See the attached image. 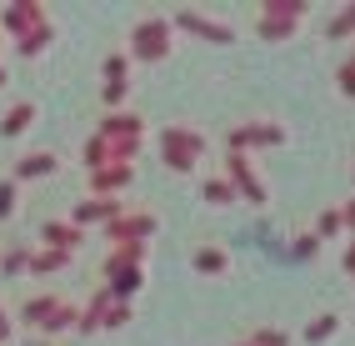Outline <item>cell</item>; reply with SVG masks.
<instances>
[{"mask_svg": "<svg viewBox=\"0 0 355 346\" xmlns=\"http://www.w3.org/2000/svg\"><path fill=\"white\" fill-rule=\"evenodd\" d=\"M325 40H355V6H340L325 20Z\"/></svg>", "mask_w": 355, "mask_h": 346, "instance_id": "cell-26", "label": "cell"}, {"mask_svg": "<svg viewBox=\"0 0 355 346\" xmlns=\"http://www.w3.org/2000/svg\"><path fill=\"white\" fill-rule=\"evenodd\" d=\"M26 346H55V341H45V336H31V341H26Z\"/></svg>", "mask_w": 355, "mask_h": 346, "instance_id": "cell-38", "label": "cell"}, {"mask_svg": "<svg viewBox=\"0 0 355 346\" xmlns=\"http://www.w3.org/2000/svg\"><path fill=\"white\" fill-rule=\"evenodd\" d=\"M96 135H101V141H130V135H146V115H135V110H105Z\"/></svg>", "mask_w": 355, "mask_h": 346, "instance_id": "cell-14", "label": "cell"}, {"mask_svg": "<svg viewBox=\"0 0 355 346\" xmlns=\"http://www.w3.org/2000/svg\"><path fill=\"white\" fill-rule=\"evenodd\" d=\"M350 191H355V166H350Z\"/></svg>", "mask_w": 355, "mask_h": 346, "instance_id": "cell-42", "label": "cell"}, {"mask_svg": "<svg viewBox=\"0 0 355 346\" xmlns=\"http://www.w3.org/2000/svg\"><path fill=\"white\" fill-rule=\"evenodd\" d=\"M311 231H315V241H320V246H325V241H340V236H345V231H340V211H336V206H325V211L315 216Z\"/></svg>", "mask_w": 355, "mask_h": 346, "instance_id": "cell-28", "label": "cell"}, {"mask_svg": "<svg viewBox=\"0 0 355 346\" xmlns=\"http://www.w3.org/2000/svg\"><path fill=\"white\" fill-rule=\"evenodd\" d=\"M220 176L235 186V196H241V201H250V206H266V201H270V186H266V176L255 171L250 156H225Z\"/></svg>", "mask_w": 355, "mask_h": 346, "instance_id": "cell-6", "label": "cell"}, {"mask_svg": "<svg viewBox=\"0 0 355 346\" xmlns=\"http://www.w3.org/2000/svg\"><path fill=\"white\" fill-rule=\"evenodd\" d=\"M336 90H340V96H345V101H355V71H350V65H345V60L336 65Z\"/></svg>", "mask_w": 355, "mask_h": 346, "instance_id": "cell-34", "label": "cell"}, {"mask_svg": "<svg viewBox=\"0 0 355 346\" xmlns=\"http://www.w3.org/2000/svg\"><path fill=\"white\" fill-rule=\"evenodd\" d=\"M191 266H196V276H230V251L225 246H196Z\"/></svg>", "mask_w": 355, "mask_h": 346, "instance_id": "cell-20", "label": "cell"}, {"mask_svg": "<svg viewBox=\"0 0 355 346\" xmlns=\"http://www.w3.org/2000/svg\"><path fill=\"white\" fill-rule=\"evenodd\" d=\"M105 276V291H110V302H121V306H130L135 302V296L140 291H146V271H140V266H115V271H101Z\"/></svg>", "mask_w": 355, "mask_h": 346, "instance_id": "cell-12", "label": "cell"}, {"mask_svg": "<svg viewBox=\"0 0 355 346\" xmlns=\"http://www.w3.org/2000/svg\"><path fill=\"white\" fill-rule=\"evenodd\" d=\"M340 321H345L340 311H320V316H311V321H305V331H300V336H305V346H320V341H330V336L340 331Z\"/></svg>", "mask_w": 355, "mask_h": 346, "instance_id": "cell-24", "label": "cell"}, {"mask_svg": "<svg viewBox=\"0 0 355 346\" xmlns=\"http://www.w3.org/2000/svg\"><path fill=\"white\" fill-rule=\"evenodd\" d=\"M101 236L110 241V246H125V241H155L160 236V216L155 211H135V206H125L115 221H105L101 226Z\"/></svg>", "mask_w": 355, "mask_h": 346, "instance_id": "cell-5", "label": "cell"}, {"mask_svg": "<svg viewBox=\"0 0 355 346\" xmlns=\"http://www.w3.org/2000/svg\"><path fill=\"white\" fill-rule=\"evenodd\" d=\"M101 90H130V56H125V45H121V51H105V60H101Z\"/></svg>", "mask_w": 355, "mask_h": 346, "instance_id": "cell-18", "label": "cell"}, {"mask_svg": "<svg viewBox=\"0 0 355 346\" xmlns=\"http://www.w3.org/2000/svg\"><path fill=\"white\" fill-rule=\"evenodd\" d=\"M135 186V166H101V171H85V196H115L121 201Z\"/></svg>", "mask_w": 355, "mask_h": 346, "instance_id": "cell-9", "label": "cell"}, {"mask_svg": "<svg viewBox=\"0 0 355 346\" xmlns=\"http://www.w3.org/2000/svg\"><path fill=\"white\" fill-rule=\"evenodd\" d=\"M125 211V201H115V196H80L76 206H70V226H80V231H90V226H105V221H115Z\"/></svg>", "mask_w": 355, "mask_h": 346, "instance_id": "cell-8", "label": "cell"}, {"mask_svg": "<svg viewBox=\"0 0 355 346\" xmlns=\"http://www.w3.org/2000/svg\"><path fill=\"white\" fill-rule=\"evenodd\" d=\"M80 327V302H65V296H60V306L51 311V321H45V327L35 331V336H45V341H60V336H70V331H76Z\"/></svg>", "mask_w": 355, "mask_h": 346, "instance_id": "cell-17", "label": "cell"}, {"mask_svg": "<svg viewBox=\"0 0 355 346\" xmlns=\"http://www.w3.org/2000/svg\"><path fill=\"white\" fill-rule=\"evenodd\" d=\"M340 271L355 281V236H345V246H340Z\"/></svg>", "mask_w": 355, "mask_h": 346, "instance_id": "cell-37", "label": "cell"}, {"mask_svg": "<svg viewBox=\"0 0 355 346\" xmlns=\"http://www.w3.org/2000/svg\"><path fill=\"white\" fill-rule=\"evenodd\" d=\"M255 10H260V15H280V20H300V26H305V15H311V0H260Z\"/></svg>", "mask_w": 355, "mask_h": 346, "instance_id": "cell-25", "label": "cell"}, {"mask_svg": "<svg viewBox=\"0 0 355 346\" xmlns=\"http://www.w3.org/2000/svg\"><path fill=\"white\" fill-rule=\"evenodd\" d=\"M35 121H40V106L35 101H15L6 115H0V135H6V141H20Z\"/></svg>", "mask_w": 355, "mask_h": 346, "instance_id": "cell-16", "label": "cell"}, {"mask_svg": "<svg viewBox=\"0 0 355 346\" xmlns=\"http://www.w3.org/2000/svg\"><path fill=\"white\" fill-rule=\"evenodd\" d=\"M155 146H160V166H165V171L191 176V171H200V160H205V151H210V135H205L200 126L171 121V126L155 131Z\"/></svg>", "mask_w": 355, "mask_h": 346, "instance_id": "cell-1", "label": "cell"}, {"mask_svg": "<svg viewBox=\"0 0 355 346\" xmlns=\"http://www.w3.org/2000/svg\"><path fill=\"white\" fill-rule=\"evenodd\" d=\"M345 65H350V71H355V45H350V56H345Z\"/></svg>", "mask_w": 355, "mask_h": 346, "instance_id": "cell-40", "label": "cell"}, {"mask_svg": "<svg viewBox=\"0 0 355 346\" xmlns=\"http://www.w3.org/2000/svg\"><path fill=\"white\" fill-rule=\"evenodd\" d=\"M15 341V316H10V306L0 302V346H10Z\"/></svg>", "mask_w": 355, "mask_h": 346, "instance_id": "cell-35", "label": "cell"}, {"mask_svg": "<svg viewBox=\"0 0 355 346\" xmlns=\"http://www.w3.org/2000/svg\"><path fill=\"white\" fill-rule=\"evenodd\" d=\"M10 85V71H6V65H0V90H6Z\"/></svg>", "mask_w": 355, "mask_h": 346, "instance_id": "cell-39", "label": "cell"}, {"mask_svg": "<svg viewBox=\"0 0 355 346\" xmlns=\"http://www.w3.org/2000/svg\"><path fill=\"white\" fill-rule=\"evenodd\" d=\"M70 261H76V256H60V251L31 246V261H26V271H31V276H60V271H70Z\"/></svg>", "mask_w": 355, "mask_h": 346, "instance_id": "cell-22", "label": "cell"}, {"mask_svg": "<svg viewBox=\"0 0 355 346\" xmlns=\"http://www.w3.org/2000/svg\"><path fill=\"white\" fill-rule=\"evenodd\" d=\"M125 40H130V45H125L130 65H160V60H171V51H175L171 15H165V10H140Z\"/></svg>", "mask_w": 355, "mask_h": 346, "instance_id": "cell-2", "label": "cell"}, {"mask_svg": "<svg viewBox=\"0 0 355 346\" xmlns=\"http://www.w3.org/2000/svg\"><path fill=\"white\" fill-rule=\"evenodd\" d=\"M245 341H250V346H291V331H280V327H255Z\"/></svg>", "mask_w": 355, "mask_h": 346, "instance_id": "cell-33", "label": "cell"}, {"mask_svg": "<svg viewBox=\"0 0 355 346\" xmlns=\"http://www.w3.org/2000/svg\"><path fill=\"white\" fill-rule=\"evenodd\" d=\"M51 45H55V20H45V26H35V31H26V35L15 40V56L20 60H40Z\"/></svg>", "mask_w": 355, "mask_h": 346, "instance_id": "cell-19", "label": "cell"}, {"mask_svg": "<svg viewBox=\"0 0 355 346\" xmlns=\"http://www.w3.org/2000/svg\"><path fill=\"white\" fill-rule=\"evenodd\" d=\"M230 346H250V341H245V336H241V341H230Z\"/></svg>", "mask_w": 355, "mask_h": 346, "instance_id": "cell-41", "label": "cell"}, {"mask_svg": "<svg viewBox=\"0 0 355 346\" xmlns=\"http://www.w3.org/2000/svg\"><path fill=\"white\" fill-rule=\"evenodd\" d=\"M40 246L45 251H60V256H76V251L85 246V231L70 226L65 216H51V221H40Z\"/></svg>", "mask_w": 355, "mask_h": 346, "instance_id": "cell-11", "label": "cell"}, {"mask_svg": "<svg viewBox=\"0 0 355 346\" xmlns=\"http://www.w3.org/2000/svg\"><path fill=\"white\" fill-rule=\"evenodd\" d=\"M60 306V291H31V296H20V306L10 311L15 316V327H26V331H40L45 321H51V311Z\"/></svg>", "mask_w": 355, "mask_h": 346, "instance_id": "cell-10", "label": "cell"}, {"mask_svg": "<svg viewBox=\"0 0 355 346\" xmlns=\"http://www.w3.org/2000/svg\"><path fill=\"white\" fill-rule=\"evenodd\" d=\"M26 261H31V246H6L0 251V276H6V281L26 276Z\"/></svg>", "mask_w": 355, "mask_h": 346, "instance_id": "cell-27", "label": "cell"}, {"mask_svg": "<svg viewBox=\"0 0 355 346\" xmlns=\"http://www.w3.org/2000/svg\"><path fill=\"white\" fill-rule=\"evenodd\" d=\"M291 256H295V261H305V256L315 261V256H320V241H315V231H311V226H305V231H295V246H291Z\"/></svg>", "mask_w": 355, "mask_h": 346, "instance_id": "cell-32", "label": "cell"}, {"mask_svg": "<svg viewBox=\"0 0 355 346\" xmlns=\"http://www.w3.org/2000/svg\"><path fill=\"white\" fill-rule=\"evenodd\" d=\"M255 35L270 40V45L295 40V35H300V20H280V15H260V10H255Z\"/></svg>", "mask_w": 355, "mask_h": 346, "instance_id": "cell-21", "label": "cell"}, {"mask_svg": "<svg viewBox=\"0 0 355 346\" xmlns=\"http://www.w3.org/2000/svg\"><path fill=\"white\" fill-rule=\"evenodd\" d=\"M150 256H155V241H125V246H110L105 251L101 271H115V266H140V271H146Z\"/></svg>", "mask_w": 355, "mask_h": 346, "instance_id": "cell-15", "label": "cell"}, {"mask_svg": "<svg viewBox=\"0 0 355 346\" xmlns=\"http://www.w3.org/2000/svg\"><path fill=\"white\" fill-rule=\"evenodd\" d=\"M130 321H135V311H130V306L110 302V306H105V316H101V331H125Z\"/></svg>", "mask_w": 355, "mask_h": 346, "instance_id": "cell-30", "label": "cell"}, {"mask_svg": "<svg viewBox=\"0 0 355 346\" xmlns=\"http://www.w3.org/2000/svg\"><path fill=\"white\" fill-rule=\"evenodd\" d=\"M55 171H60V156L55 151H26V156H15L10 181H15V186H26V181H45V176H55Z\"/></svg>", "mask_w": 355, "mask_h": 346, "instance_id": "cell-13", "label": "cell"}, {"mask_svg": "<svg viewBox=\"0 0 355 346\" xmlns=\"http://www.w3.org/2000/svg\"><path fill=\"white\" fill-rule=\"evenodd\" d=\"M15 211H20V186L10 176H0V221H10Z\"/></svg>", "mask_w": 355, "mask_h": 346, "instance_id": "cell-31", "label": "cell"}, {"mask_svg": "<svg viewBox=\"0 0 355 346\" xmlns=\"http://www.w3.org/2000/svg\"><path fill=\"white\" fill-rule=\"evenodd\" d=\"M291 131L280 121H235L225 131V156H255V151H280Z\"/></svg>", "mask_w": 355, "mask_h": 346, "instance_id": "cell-3", "label": "cell"}, {"mask_svg": "<svg viewBox=\"0 0 355 346\" xmlns=\"http://www.w3.org/2000/svg\"><path fill=\"white\" fill-rule=\"evenodd\" d=\"M51 20V10L40 6V0H10L6 10H0V40H20L26 31L45 26Z\"/></svg>", "mask_w": 355, "mask_h": 346, "instance_id": "cell-7", "label": "cell"}, {"mask_svg": "<svg viewBox=\"0 0 355 346\" xmlns=\"http://www.w3.org/2000/svg\"><path fill=\"white\" fill-rule=\"evenodd\" d=\"M336 211H340V231H345V236H355V196H350V201H340Z\"/></svg>", "mask_w": 355, "mask_h": 346, "instance_id": "cell-36", "label": "cell"}, {"mask_svg": "<svg viewBox=\"0 0 355 346\" xmlns=\"http://www.w3.org/2000/svg\"><path fill=\"white\" fill-rule=\"evenodd\" d=\"M80 160H85V171H101V166H110V156H105V141H101V135H85Z\"/></svg>", "mask_w": 355, "mask_h": 346, "instance_id": "cell-29", "label": "cell"}, {"mask_svg": "<svg viewBox=\"0 0 355 346\" xmlns=\"http://www.w3.org/2000/svg\"><path fill=\"white\" fill-rule=\"evenodd\" d=\"M200 201H205V206H216V211H225V206H235L241 196H235V186L216 171V176H205V181H200Z\"/></svg>", "mask_w": 355, "mask_h": 346, "instance_id": "cell-23", "label": "cell"}, {"mask_svg": "<svg viewBox=\"0 0 355 346\" xmlns=\"http://www.w3.org/2000/svg\"><path fill=\"white\" fill-rule=\"evenodd\" d=\"M171 15V31L175 35H191V40H205V45H235V26L220 15H210L200 6H180V10H165Z\"/></svg>", "mask_w": 355, "mask_h": 346, "instance_id": "cell-4", "label": "cell"}]
</instances>
